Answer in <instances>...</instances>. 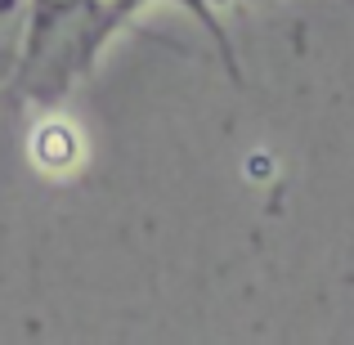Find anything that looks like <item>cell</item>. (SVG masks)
<instances>
[{"label": "cell", "instance_id": "6da1fadb", "mask_svg": "<svg viewBox=\"0 0 354 345\" xmlns=\"http://www.w3.org/2000/svg\"><path fill=\"white\" fill-rule=\"evenodd\" d=\"M130 18L117 0H27V41L5 104H59L72 95Z\"/></svg>", "mask_w": 354, "mask_h": 345}, {"label": "cell", "instance_id": "3957f363", "mask_svg": "<svg viewBox=\"0 0 354 345\" xmlns=\"http://www.w3.org/2000/svg\"><path fill=\"white\" fill-rule=\"evenodd\" d=\"M117 5H126L130 14H139L144 5H180V9H189L193 18H198L202 27L211 32V41L220 45V59H225V68L238 77V59H234V41L225 36V27H220V9L229 5V0H117Z\"/></svg>", "mask_w": 354, "mask_h": 345}, {"label": "cell", "instance_id": "7a4b0ae2", "mask_svg": "<svg viewBox=\"0 0 354 345\" xmlns=\"http://www.w3.org/2000/svg\"><path fill=\"white\" fill-rule=\"evenodd\" d=\"M27 41V0H0V95L9 90Z\"/></svg>", "mask_w": 354, "mask_h": 345}, {"label": "cell", "instance_id": "277c9868", "mask_svg": "<svg viewBox=\"0 0 354 345\" xmlns=\"http://www.w3.org/2000/svg\"><path fill=\"white\" fill-rule=\"evenodd\" d=\"M229 5H234V0H229Z\"/></svg>", "mask_w": 354, "mask_h": 345}]
</instances>
